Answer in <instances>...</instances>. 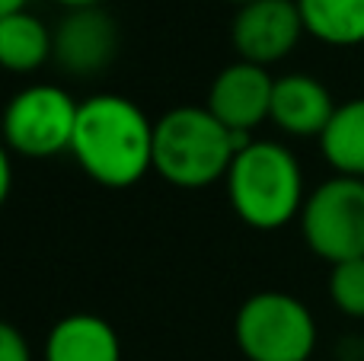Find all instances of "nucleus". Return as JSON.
Masks as SVG:
<instances>
[{
	"label": "nucleus",
	"mask_w": 364,
	"mask_h": 361,
	"mask_svg": "<svg viewBox=\"0 0 364 361\" xmlns=\"http://www.w3.org/2000/svg\"><path fill=\"white\" fill-rule=\"evenodd\" d=\"M70 157L102 189H132L154 170V122L122 93L80 99Z\"/></svg>",
	"instance_id": "f257e3e1"
},
{
	"label": "nucleus",
	"mask_w": 364,
	"mask_h": 361,
	"mask_svg": "<svg viewBox=\"0 0 364 361\" xmlns=\"http://www.w3.org/2000/svg\"><path fill=\"white\" fill-rule=\"evenodd\" d=\"M250 134H233L208 106H176L154 122V173L173 189H208L224 183Z\"/></svg>",
	"instance_id": "f03ea898"
},
{
	"label": "nucleus",
	"mask_w": 364,
	"mask_h": 361,
	"mask_svg": "<svg viewBox=\"0 0 364 361\" xmlns=\"http://www.w3.org/2000/svg\"><path fill=\"white\" fill-rule=\"evenodd\" d=\"M230 208L252 230H282L307 202L301 160L288 144L252 138L240 147L224 179Z\"/></svg>",
	"instance_id": "7ed1b4c3"
},
{
	"label": "nucleus",
	"mask_w": 364,
	"mask_h": 361,
	"mask_svg": "<svg viewBox=\"0 0 364 361\" xmlns=\"http://www.w3.org/2000/svg\"><path fill=\"white\" fill-rule=\"evenodd\" d=\"M233 339L246 361H310L320 330L301 298L288 291H256L237 307Z\"/></svg>",
	"instance_id": "20e7f679"
},
{
	"label": "nucleus",
	"mask_w": 364,
	"mask_h": 361,
	"mask_svg": "<svg viewBox=\"0 0 364 361\" xmlns=\"http://www.w3.org/2000/svg\"><path fill=\"white\" fill-rule=\"evenodd\" d=\"M80 102L58 83H29L4 109V141L13 157L48 160L70 153Z\"/></svg>",
	"instance_id": "39448f33"
},
{
	"label": "nucleus",
	"mask_w": 364,
	"mask_h": 361,
	"mask_svg": "<svg viewBox=\"0 0 364 361\" xmlns=\"http://www.w3.org/2000/svg\"><path fill=\"white\" fill-rule=\"evenodd\" d=\"M301 237L323 262L361 259L364 256V179L329 176L307 192L301 208Z\"/></svg>",
	"instance_id": "423d86ee"
},
{
	"label": "nucleus",
	"mask_w": 364,
	"mask_h": 361,
	"mask_svg": "<svg viewBox=\"0 0 364 361\" xmlns=\"http://www.w3.org/2000/svg\"><path fill=\"white\" fill-rule=\"evenodd\" d=\"M307 36L297 0H252L230 19V45L240 61L272 68L284 61Z\"/></svg>",
	"instance_id": "0eeeda50"
},
{
	"label": "nucleus",
	"mask_w": 364,
	"mask_h": 361,
	"mask_svg": "<svg viewBox=\"0 0 364 361\" xmlns=\"http://www.w3.org/2000/svg\"><path fill=\"white\" fill-rule=\"evenodd\" d=\"M119 55V26L102 6L64 10L55 26V68L68 77H100Z\"/></svg>",
	"instance_id": "6e6552de"
},
{
	"label": "nucleus",
	"mask_w": 364,
	"mask_h": 361,
	"mask_svg": "<svg viewBox=\"0 0 364 361\" xmlns=\"http://www.w3.org/2000/svg\"><path fill=\"white\" fill-rule=\"evenodd\" d=\"M272 90H275V77L269 74V68H259V64L237 58L214 74L205 106L233 134H250L252 138V131L262 122H269Z\"/></svg>",
	"instance_id": "1a4fd4ad"
},
{
	"label": "nucleus",
	"mask_w": 364,
	"mask_h": 361,
	"mask_svg": "<svg viewBox=\"0 0 364 361\" xmlns=\"http://www.w3.org/2000/svg\"><path fill=\"white\" fill-rule=\"evenodd\" d=\"M336 106L329 87L314 74H291L275 77V90H272V112L269 122L282 134L291 138H316L326 131L329 119H333Z\"/></svg>",
	"instance_id": "9d476101"
},
{
	"label": "nucleus",
	"mask_w": 364,
	"mask_h": 361,
	"mask_svg": "<svg viewBox=\"0 0 364 361\" xmlns=\"http://www.w3.org/2000/svg\"><path fill=\"white\" fill-rule=\"evenodd\" d=\"M42 361H122V339L100 313L77 311L48 330Z\"/></svg>",
	"instance_id": "9b49d317"
},
{
	"label": "nucleus",
	"mask_w": 364,
	"mask_h": 361,
	"mask_svg": "<svg viewBox=\"0 0 364 361\" xmlns=\"http://www.w3.org/2000/svg\"><path fill=\"white\" fill-rule=\"evenodd\" d=\"M55 55V29L36 13H6L0 16V64L10 74H36Z\"/></svg>",
	"instance_id": "f8f14e48"
},
{
	"label": "nucleus",
	"mask_w": 364,
	"mask_h": 361,
	"mask_svg": "<svg viewBox=\"0 0 364 361\" xmlns=\"http://www.w3.org/2000/svg\"><path fill=\"white\" fill-rule=\"evenodd\" d=\"M316 144L336 176L364 179V96L336 106L333 119Z\"/></svg>",
	"instance_id": "ddd939ff"
},
{
	"label": "nucleus",
	"mask_w": 364,
	"mask_h": 361,
	"mask_svg": "<svg viewBox=\"0 0 364 361\" xmlns=\"http://www.w3.org/2000/svg\"><path fill=\"white\" fill-rule=\"evenodd\" d=\"M304 29L329 48L364 45V0H297Z\"/></svg>",
	"instance_id": "4468645a"
},
{
	"label": "nucleus",
	"mask_w": 364,
	"mask_h": 361,
	"mask_svg": "<svg viewBox=\"0 0 364 361\" xmlns=\"http://www.w3.org/2000/svg\"><path fill=\"white\" fill-rule=\"evenodd\" d=\"M329 301L348 320H364V256L329 266Z\"/></svg>",
	"instance_id": "2eb2a0df"
},
{
	"label": "nucleus",
	"mask_w": 364,
	"mask_h": 361,
	"mask_svg": "<svg viewBox=\"0 0 364 361\" xmlns=\"http://www.w3.org/2000/svg\"><path fill=\"white\" fill-rule=\"evenodd\" d=\"M0 361H36L32 358V345L13 323L0 326Z\"/></svg>",
	"instance_id": "dca6fc26"
},
{
	"label": "nucleus",
	"mask_w": 364,
	"mask_h": 361,
	"mask_svg": "<svg viewBox=\"0 0 364 361\" xmlns=\"http://www.w3.org/2000/svg\"><path fill=\"white\" fill-rule=\"evenodd\" d=\"M29 10V0H0V16H6V13H23Z\"/></svg>",
	"instance_id": "f3484780"
},
{
	"label": "nucleus",
	"mask_w": 364,
	"mask_h": 361,
	"mask_svg": "<svg viewBox=\"0 0 364 361\" xmlns=\"http://www.w3.org/2000/svg\"><path fill=\"white\" fill-rule=\"evenodd\" d=\"M64 10H83V6H102V0H55Z\"/></svg>",
	"instance_id": "a211bd4d"
},
{
	"label": "nucleus",
	"mask_w": 364,
	"mask_h": 361,
	"mask_svg": "<svg viewBox=\"0 0 364 361\" xmlns=\"http://www.w3.org/2000/svg\"><path fill=\"white\" fill-rule=\"evenodd\" d=\"M224 4H230V6H246V4H252V0H224Z\"/></svg>",
	"instance_id": "6ab92c4d"
},
{
	"label": "nucleus",
	"mask_w": 364,
	"mask_h": 361,
	"mask_svg": "<svg viewBox=\"0 0 364 361\" xmlns=\"http://www.w3.org/2000/svg\"><path fill=\"white\" fill-rule=\"evenodd\" d=\"M361 361H364V336H361Z\"/></svg>",
	"instance_id": "aec40b11"
}]
</instances>
